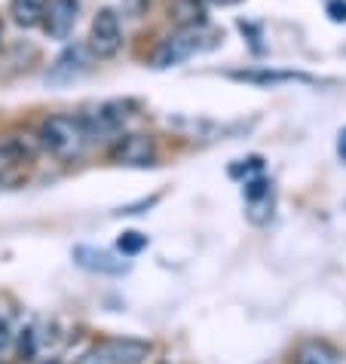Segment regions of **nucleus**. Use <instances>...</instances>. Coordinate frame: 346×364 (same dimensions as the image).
Returning <instances> with one entry per match:
<instances>
[{
    "mask_svg": "<svg viewBox=\"0 0 346 364\" xmlns=\"http://www.w3.org/2000/svg\"><path fill=\"white\" fill-rule=\"evenodd\" d=\"M37 141H40V147H43L46 154H53L56 159H77L83 154V147L89 144V132L83 126V117L53 114L40 123Z\"/></svg>",
    "mask_w": 346,
    "mask_h": 364,
    "instance_id": "f257e3e1",
    "label": "nucleus"
},
{
    "mask_svg": "<svg viewBox=\"0 0 346 364\" xmlns=\"http://www.w3.org/2000/svg\"><path fill=\"white\" fill-rule=\"evenodd\" d=\"M206 37H215L209 31V25H199V28H178L172 37H166L162 43L157 46V53L154 58H150V68H157V70H166V68H175L181 62H187L190 55H196L202 53L206 46Z\"/></svg>",
    "mask_w": 346,
    "mask_h": 364,
    "instance_id": "f03ea898",
    "label": "nucleus"
},
{
    "mask_svg": "<svg viewBox=\"0 0 346 364\" xmlns=\"http://www.w3.org/2000/svg\"><path fill=\"white\" fill-rule=\"evenodd\" d=\"M110 163L126 166V168H147L157 166V141L145 135V132H129L120 135L114 144H110Z\"/></svg>",
    "mask_w": 346,
    "mask_h": 364,
    "instance_id": "7ed1b4c3",
    "label": "nucleus"
},
{
    "mask_svg": "<svg viewBox=\"0 0 346 364\" xmlns=\"http://www.w3.org/2000/svg\"><path fill=\"white\" fill-rule=\"evenodd\" d=\"M123 49V28L114 9H98L89 25V53L95 58H114Z\"/></svg>",
    "mask_w": 346,
    "mask_h": 364,
    "instance_id": "20e7f679",
    "label": "nucleus"
},
{
    "mask_svg": "<svg viewBox=\"0 0 346 364\" xmlns=\"http://www.w3.org/2000/svg\"><path fill=\"white\" fill-rule=\"evenodd\" d=\"M101 364H145L154 355V343L138 337H108L95 346Z\"/></svg>",
    "mask_w": 346,
    "mask_h": 364,
    "instance_id": "39448f33",
    "label": "nucleus"
},
{
    "mask_svg": "<svg viewBox=\"0 0 346 364\" xmlns=\"http://www.w3.org/2000/svg\"><path fill=\"white\" fill-rule=\"evenodd\" d=\"M70 257H74V264L86 272H98V276H126L132 269L129 260H123L120 255L108 248H95V245H77L70 251Z\"/></svg>",
    "mask_w": 346,
    "mask_h": 364,
    "instance_id": "423d86ee",
    "label": "nucleus"
},
{
    "mask_svg": "<svg viewBox=\"0 0 346 364\" xmlns=\"http://www.w3.org/2000/svg\"><path fill=\"white\" fill-rule=\"evenodd\" d=\"M86 68H89V46H83V43H68L62 53H58L56 62L49 65L46 83L68 86V83H74L77 77H83Z\"/></svg>",
    "mask_w": 346,
    "mask_h": 364,
    "instance_id": "0eeeda50",
    "label": "nucleus"
},
{
    "mask_svg": "<svg viewBox=\"0 0 346 364\" xmlns=\"http://www.w3.org/2000/svg\"><path fill=\"white\" fill-rule=\"evenodd\" d=\"M236 83H248V86H261V89H273V86H288V83H307L313 86L315 77L300 74V70H273V68H246V70H230L227 74Z\"/></svg>",
    "mask_w": 346,
    "mask_h": 364,
    "instance_id": "6e6552de",
    "label": "nucleus"
},
{
    "mask_svg": "<svg viewBox=\"0 0 346 364\" xmlns=\"http://www.w3.org/2000/svg\"><path fill=\"white\" fill-rule=\"evenodd\" d=\"M80 16V0H49L43 16V31L49 40H68Z\"/></svg>",
    "mask_w": 346,
    "mask_h": 364,
    "instance_id": "1a4fd4ad",
    "label": "nucleus"
},
{
    "mask_svg": "<svg viewBox=\"0 0 346 364\" xmlns=\"http://www.w3.org/2000/svg\"><path fill=\"white\" fill-rule=\"evenodd\" d=\"M126 117L129 114H126L123 101H108V105H98L95 107V114L83 117V126H86L89 138H95V135H105V132H117V129L123 126Z\"/></svg>",
    "mask_w": 346,
    "mask_h": 364,
    "instance_id": "9d476101",
    "label": "nucleus"
},
{
    "mask_svg": "<svg viewBox=\"0 0 346 364\" xmlns=\"http://www.w3.org/2000/svg\"><path fill=\"white\" fill-rule=\"evenodd\" d=\"M40 150V141L31 135H6L0 138V166H25Z\"/></svg>",
    "mask_w": 346,
    "mask_h": 364,
    "instance_id": "9b49d317",
    "label": "nucleus"
},
{
    "mask_svg": "<svg viewBox=\"0 0 346 364\" xmlns=\"http://www.w3.org/2000/svg\"><path fill=\"white\" fill-rule=\"evenodd\" d=\"M169 18L178 28H199L209 25V4L206 0H172Z\"/></svg>",
    "mask_w": 346,
    "mask_h": 364,
    "instance_id": "f8f14e48",
    "label": "nucleus"
},
{
    "mask_svg": "<svg viewBox=\"0 0 346 364\" xmlns=\"http://www.w3.org/2000/svg\"><path fill=\"white\" fill-rule=\"evenodd\" d=\"M49 0H9V16L19 28H37L43 25Z\"/></svg>",
    "mask_w": 346,
    "mask_h": 364,
    "instance_id": "ddd939ff",
    "label": "nucleus"
},
{
    "mask_svg": "<svg viewBox=\"0 0 346 364\" xmlns=\"http://www.w3.org/2000/svg\"><path fill=\"white\" fill-rule=\"evenodd\" d=\"M337 361H340L337 349L328 346L325 340H307L294 352V364H337Z\"/></svg>",
    "mask_w": 346,
    "mask_h": 364,
    "instance_id": "4468645a",
    "label": "nucleus"
},
{
    "mask_svg": "<svg viewBox=\"0 0 346 364\" xmlns=\"http://www.w3.org/2000/svg\"><path fill=\"white\" fill-rule=\"evenodd\" d=\"M117 248H120V255L123 257H135V255H141V251L147 248V236L145 232H138V230H126L123 236L117 239Z\"/></svg>",
    "mask_w": 346,
    "mask_h": 364,
    "instance_id": "2eb2a0df",
    "label": "nucleus"
},
{
    "mask_svg": "<svg viewBox=\"0 0 346 364\" xmlns=\"http://www.w3.org/2000/svg\"><path fill=\"white\" fill-rule=\"evenodd\" d=\"M242 196L246 202H258L263 196H270V181L263 175H254V178H246V187H242Z\"/></svg>",
    "mask_w": 346,
    "mask_h": 364,
    "instance_id": "dca6fc26",
    "label": "nucleus"
},
{
    "mask_svg": "<svg viewBox=\"0 0 346 364\" xmlns=\"http://www.w3.org/2000/svg\"><path fill=\"white\" fill-rule=\"evenodd\" d=\"M270 215H273V196L248 202V220H251V224H267Z\"/></svg>",
    "mask_w": 346,
    "mask_h": 364,
    "instance_id": "f3484780",
    "label": "nucleus"
},
{
    "mask_svg": "<svg viewBox=\"0 0 346 364\" xmlns=\"http://www.w3.org/2000/svg\"><path fill=\"white\" fill-rule=\"evenodd\" d=\"M34 355H37V333H34V328H25L19 333V358L31 361Z\"/></svg>",
    "mask_w": 346,
    "mask_h": 364,
    "instance_id": "a211bd4d",
    "label": "nucleus"
},
{
    "mask_svg": "<svg viewBox=\"0 0 346 364\" xmlns=\"http://www.w3.org/2000/svg\"><path fill=\"white\" fill-rule=\"evenodd\" d=\"M263 163L261 156H248V159H239V166H230V178H248L251 171H261Z\"/></svg>",
    "mask_w": 346,
    "mask_h": 364,
    "instance_id": "6ab92c4d",
    "label": "nucleus"
},
{
    "mask_svg": "<svg viewBox=\"0 0 346 364\" xmlns=\"http://www.w3.org/2000/svg\"><path fill=\"white\" fill-rule=\"evenodd\" d=\"M159 202V196H150V199H141V202H135V205H126V208H120L117 215H141V208H154Z\"/></svg>",
    "mask_w": 346,
    "mask_h": 364,
    "instance_id": "aec40b11",
    "label": "nucleus"
},
{
    "mask_svg": "<svg viewBox=\"0 0 346 364\" xmlns=\"http://www.w3.org/2000/svg\"><path fill=\"white\" fill-rule=\"evenodd\" d=\"M328 16H331V22H346V4H343V0H331V4H328Z\"/></svg>",
    "mask_w": 346,
    "mask_h": 364,
    "instance_id": "412c9836",
    "label": "nucleus"
},
{
    "mask_svg": "<svg viewBox=\"0 0 346 364\" xmlns=\"http://www.w3.org/2000/svg\"><path fill=\"white\" fill-rule=\"evenodd\" d=\"M9 343H13V328H9L6 318H0V352H6Z\"/></svg>",
    "mask_w": 346,
    "mask_h": 364,
    "instance_id": "4be33fe9",
    "label": "nucleus"
},
{
    "mask_svg": "<svg viewBox=\"0 0 346 364\" xmlns=\"http://www.w3.org/2000/svg\"><path fill=\"white\" fill-rule=\"evenodd\" d=\"M337 154H340V159L346 163V126L340 129V135H337Z\"/></svg>",
    "mask_w": 346,
    "mask_h": 364,
    "instance_id": "5701e85b",
    "label": "nucleus"
},
{
    "mask_svg": "<svg viewBox=\"0 0 346 364\" xmlns=\"http://www.w3.org/2000/svg\"><path fill=\"white\" fill-rule=\"evenodd\" d=\"M206 4H215V6H233V4H242V0H206Z\"/></svg>",
    "mask_w": 346,
    "mask_h": 364,
    "instance_id": "b1692460",
    "label": "nucleus"
},
{
    "mask_svg": "<svg viewBox=\"0 0 346 364\" xmlns=\"http://www.w3.org/2000/svg\"><path fill=\"white\" fill-rule=\"evenodd\" d=\"M80 364H101V358L95 355V349H93V352H89V355H86L83 361H80Z\"/></svg>",
    "mask_w": 346,
    "mask_h": 364,
    "instance_id": "393cba45",
    "label": "nucleus"
},
{
    "mask_svg": "<svg viewBox=\"0 0 346 364\" xmlns=\"http://www.w3.org/2000/svg\"><path fill=\"white\" fill-rule=\"evenodd\" d=\"M0 46H4V18H0Z\"/></svg>",
    "mask_w": 346,
    "mask_h": 364,
    "instance_id": "a878e982",
    "label": "nucleus"
},
{
    "mask_svg": "<svg viewBox=\"0 0 346 364\" xmlns=\"http://www.w3.org/2000/svg\"><path fill=\"white\" fill-rule=\"evenodd\" d=\"M43 364H62V361H58V358H49V361H43Z\"/></svg>",
    "mask_w": 346,
    "mask_h": 364,
    "instance_id": "bb28decb",
    "label": "nucleus"
},
{
    "mask_svg": "<svg viewBox=\"0 0 346 364\" xmlns=\"http://www.w3.org/2000/svg\"><path fill=\"white\" fill-rule=\"evenodd\" d=\"M0 187H4V184H0Z\"/></svg>",
    "mask_w": 346,
    "mask_h": 364,
    "instance_id": "cd10ccee",
    "label": "nucleus"
}]
</instances>
